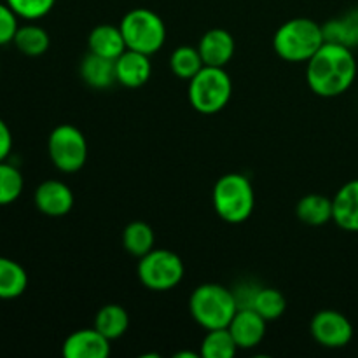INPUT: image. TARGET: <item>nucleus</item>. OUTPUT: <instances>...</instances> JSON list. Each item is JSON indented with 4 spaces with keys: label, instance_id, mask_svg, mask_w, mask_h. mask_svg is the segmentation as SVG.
Wrapping results in <instances>:
<instances>
[{
    "label": "nucleus",
    "instance_id": "f257e3e1",
    "mask_svg": "<svg viewBox=\"0 0 358 358\" xmlns=\"http://www.w3.org/2000/svg\"><path fill=\"white\" fill-rule=\"evenodd\" d=\"M357 59L352 48L325 42L306 62V83L315 94L334 98L355 83Z\"/></svg>",
    "mask_w": 358,
    "mask_h": 358
},
{
    "label": "nucleus",
    "instance_id": "f03ea898",
    "mask_svg": "<svg viewBox=\"0 0 358 358\" xmlns=\"http://www.w3.org/2000/svg\"><path fill=\"white\" fill-rule=\"evenodd\" d=\"M238 308L240 304L234 296V290H229L219 283H203L194 289L189 299L191 317L205 331L226 329L236 315Z\"/></svg>",
    "mask_w": 358,
    "mask_h": 358
},
{
    "label": "nucleus",
    "instance_id": "7ed1b4c3",
    "mask_svg": "<svg viewBox=\"0 0 358 358\" xmlns=\"http://www.w3.org/2000/svg\"><path fill=\"white\" fill-rule=\"evenodd\" d=\"M325 44L324 28L310 17L285 21L273 37V49L285 62L306 63Z\"/></svg>",
    "mask_w": 358,
    "mask_h": 358
},
{
    "label": "nucleus",
    "instance_id": "20e7f679",
    "mask_svg": "<svg viewBox=\"0 0 358 358\" xmlns=\"http://www.w3.org/2000/svg\"><path fill=\"white\" fill-rule=\"evenodd\" d=\"M212 201L220 219L229 224H241L250 219L254 212V187L245 175H222L213 185Z\"/></svg>",
    "mask_w": 358,
    "mask_h": 358
},
{
    "label": "nucleus",
    "instance_id": "39448f33",
    "mask_svg": "<svg viewBox=\"0 0 358 358\" xmlns=\"http://www.w3.org/2000/svg\"><path fill=\"white\" fill-rule=\"evenodd\" d=\"M233 83L222 66L205 65L189 80V103L196 112L205 115L217 114L231 100Z\"/></svg>",
    "mask_w": 358,
    "mask_h": 358
},
{
    "label": "nucleus",
    "instance_id": "423d86ee",
    "mask_svg": "<svg viewBox=\"0 0 358 358\" xmlns=\"http://www.w3.org/2000/svg\"><path fill=\"white\" fill-rule=\"evenodd\" d=\"M126 48L143 55H156L166 41V27L154 10L138 7L122 16L119 24Z\"/></svg>",
    "mask_w": 358,
    "mask_h": 358
},
{
    "label": "nucleus",
    "instance_id": "0eeeda50",
    "mask_svg": "<svg viewBox=\"0 0 358 358\" xmlns=\"http://www.w3.org/2000/svg\"><path fill=\"white\" fill-rule=\"evenodd\" d=\"M138 280L143 287L154 292L175 289L184 278V261L180 255L164 248H154L138 259Z\"/></svg>",
    "mask_w": 358,
    "mask_h": 358
},
{
    "label": "nucleus",
    "instance_id": "6e6552de",
    "mask_svg": "<svg viewBox=\"0 0 358 358\" xmlns=\"http://www.w3.org/2000/svg\"><path fill=\"white\" fill-rule=\"evenodd\" d=\"M48 152L59 171L76 173L87 159L86 136L72 124L56 126L48 138Z\"/></svg>",
    "mask_w": 358,
    "mask_h": 358
},
{
    "label": "nucleus",
    "instance_id": "1a4fd4ad",
    "mask_svg": "<svg viewBox=\"0 0 358 358\" xmlns=\"http://www.w3.org/2000/svg\"><path fill=\"white\" fill-rule=\"evenodd\" d=\"M311 336L325 348H345L353 339V325L343 313L322 310L311 318Z\"/></svg>",
    "mask_w": 358,
    "mask_h": 358
},
{
    "label": "nucleus",
    "instance_id": "9d476101",
    "mask_svg": "<svg viewBox=\"0 0 358 358\" xmlns=\"http://www.w3.org/2000/svg\"><path fill=\"white\" fill-rule=\"evenodd\" d=\"M62 353L65 358H107L110 355V339L96 329H80L63 341Z\"/></svg>",
    "mask_w": 358,
    "mask_h": 358
},
{
    "label": "nucleus",
    "instance_id": "9b49d317",
    "mask_svg": "<svg viewBox=\"0 0 358 358\" xmlns=\"http://www.w3.org/2000/svg\"><path fill=\"white\" fill-rule=\"evenodd\" d=\"M35 206L49 217H63L73 208V192L65 182L45 180L35 189Z\"/></svg>",
    "mask_w": 358,
    "mask_h": 358
},
{
    "label": "nucleus",
    "instance_id": "f8f14e48",
    "mask_svg": "<svg viewBox=\"0 0 358 358\" xmlns=\"http://www.w3.org/2000/svg\"><path fill=\"white\" fill-rule=\"evenodd\" d=\"M266 324L268 322L252 308H238L236 315L227 325V329H229L238 348L250 350L261 345V341L264 339Z\"/></svg>",
    "mask_w": 358,
    "mask_h": 358
},
{
    "label": "nucleus",
    "instance_id": "ddd939ff",
    "mask_svg": "<svg viewBox=\"0 0 358 358\" xmlns=\"http://www.w3.org/2000/svg\"><path fill=\"white\" fill-rule=\"evenodd\" d=\"M150 56L143 52L126 49L117 59H115V79L121 86L126 87H142L149 83L152 76V65Z\"/></svg>",
    "mask_w": 358,
    "mask_h": 358
},
{
    "label": "nucleus",
    "instance_id": "4468645a",
    "mask_svg": "<svg viewBox=\"0 0 358 358\" xmlns=\"http://www.w3.org/2000/svg\"><path fill=\"white\" fill-rule=\"evenodd\" d=\"M199 55H201L203 63L208 66H226L233 59L234 44L233 35L222 28H212L201 37L198 44Z\"/></svg>",
    "mask_w": 358,
    "mask_h": 358
},
{
    "label": "nucleus",
    "instance_id": "2eb2a0df",
    "mask_svg": "<svg viewBox=\"0 0 358 358\" xmlns=\"http://www.w3.org/2000/svg\"><path fill=\"white\" fill-rule=\"evenodd\" d=\"M332 220L341 229L358 233V178L350 180L332 199Z\"/></svg>",
    "mask_w": 358,
    "mask_h": 358
},
{
    "label": "nucleus",
    "instance_id": "dca6fc26",
    "mask_svg": "<svg viewBox=\"0 0 358 358\" xmlns=\"http://www.w3.org/2000/svg\"><path fill=\"white\" fill-rule=\"evenodd\" d=\"M87 48L93 55L103 56L108 59H117L128 49L121 28L114 27V24L94 27L87 37Z\"/></svg>",
    "mask_w": 358,
    "mask_h": 358
},
{
    "label": "nucleus",
    "instance_id": "f3484780",
    "mask_svg": "<svg viewBox=\"0 0 358 358\" xmlns=\"http://www.w3.org/2000/svg\"><path fill=\"white\" fill-rule=\"evenodd\" d=\"M80 77L87 86L94 90H105L117 83L115 79V59L103 58L90 52L80 63Z\"/></svg>",
    "mask_w": 358,
    "mask_h": 358
},
{
    "label": "nucleus",
    "instance_id": "a211bd4d",
    "mask_svg": "<svg viewBox=\"0 0 358 358\" xmlns=\"http://www.w3.org/2000/svg\"><path fill=\"white\" fill-rule=\"evenodd\" d=\"M322 28H324L325 42L355 48L358 45V7L346 13L345 16L327 21L322 24Z\"/></svg>",
    "mask_w": 358,
    "mask_h": 358
},
{
    "label": "nucleus",
    "instance_id": "6ab92c4d",
    "mask_svg": "<svg viewBox=\"0 0 358 358\" xmlns=\"http://www.w3.org/2000/svg\"><path fill=\"white\" fill-rule=\"evenodd\" d=\"M128 327L129 315L121 304H107V306L100 308V311L94 317V329L110 341L124 336Z\"/></svg>",
    "mask_w": 358,
    "mask_h": 358
},
{
    "label": "nucleus",
    "instance_id": "aec40b11",
    "mask_svg": "<svg viewBox=\"0 0 358 358\" xmlns=\"http://www.w3.org/2000/svg\"><path fill=\"white\" fill-rule=\"evenodd\" d=\"M154 243H156V234L154 229L143 220H135L129 222L122 231V245L124 250L133 257L140 259L150 250H154Z\"/></svg>",
    "mask_w": 358,
    "mask_h": 358
},
{
    "label": "nucleus",
    "instance_id": "412c9836",
    "mask_svg": "<svg viewBox=\"0 0 358 358\" xmlns=\"http://www.w3.org/2000/svg\"><path fill=\"white\" fill-rule=\"evenodd\" d=\"M297 219L308 226H324L332 220V199L322 194H306L297 203Z\"/></svg>",
    "mask_w": 358,
    "mask_h": 358
},
{
    "label": "nucleus",
    "instance_id": "4be33fe9",
    "mask_svg": "<svg viewBox=\"0 0 358 358\" xmlns=\"http://www.w3.org/2000/svg\"><path fill=\"white\" fill-rule=\"evenodd\" d=\"M28 287V275L21 264L7 257H0V299L20 297Z\"/></svg>",
    "mask_w": 358,
    "mask_h": 358
},
{
    "label": "nucleus",
    "instance_id": "5701e85b",
    "mask_svg": "<svg viewBox=\"0 0 358 358\" xmlns=\"http://www.w3.org/2000/svg\"><path fill=\"white\" fill-rule=\"evenodd\" d=\"M247 308H252V310L257 311L266 322H273L278 320L285 313L287 301L280 290L269 289V287H261V289L254 290L250 304Z\"/></svg>",
    "mask_w": 358,
    "mask_h": 358
},
{
    "label": "nucleus",
    "instance_id": "b1692460",
    "mask_svg": "<svg viewBox=\"0 0 358 358\" xmlns=\"http://www.w3.org/2000/svg\"><path fill=\"white\" fill-rule=\"evenodd\" d=\"M13 42L21 55L30 56V58L42 56L49 49L48 31L38 24H23L17 28Z\"/></svg>",
    "mask_w": 358,
    "mask_h": 358
},
{
    "label": "nucleus",
    "instance_id": "393cba45",
    "mask_svg": "<svg viewBox=\"0 0 358 358\" xmlns=\"http://www.w3.org/2000/svg\"><path fill=\"white\" fill-rule=\"evenodd\" d=\"M238 346L231 336L229 329H213L206 331L203 338L199 357L201 358H233L236 355Z\"/></svg>",
    "mask_w": 358,
    "mask_h": 358
},
{
    "label": "nucleus",
    "instance_id": "a878e982",
    "mask_svg": "<svg viewBox=\"0 0 358 358\" xmlns=\"http://www.w3.org/2000/svg\"><path fill=\"white\" fill-rule=\"evenodd\" d=\"M170 66L171 72L178 77V79L191 80L199 70L205 66L201 55H199L198 48L192 45H180L175 49L170 56Z\"/></svg>",
    "mask_w": 358,
    "mask_h": 358
},
{
    "label": "nucleus",
    "instance_id": "bb28decb",
    "mask_svg": "<svg viewBox=\"0 0 358 358\" xmlns=\"http://www.w3.org/2000/svg\"><path fill=\"white\" fill-rule=\"evenodd\" d=\"M23 192V175L13 164L0 161V206L10 205Z\"/></svg>",
    "mask_w": 358,
    "mask_h": 358
},
{
    "label": "nucleus",
    "instance_id": "cd10ccee",
    "mask_svg": "<svg viewBox=\"0 0 358 358\" xmlns=\"http://www.w3.org/2000/svg\"><path fill=\"white\" fill-rule=\"evenodd\" d=\"M6 2L20 17L35 21L51 13L56 0H6Z\"/></svg>",
    "mask_w": 358,
    "mask_h": 358
},
{
    "label": "nucleus",
    "instance_id": "c85d7f7f",
    "mask_svg": "<svg viewBox=\"0 0 358 358\" xmlns=\"http://www.w3.org/2000/svg\"><path fill=\"white\" fill-rule=\"evenodd\" d=\"M17 14L7 6V2H0V45H6L14 41L17 28Z\"/></svg>",
    "mask_w": 358,
    "mask_h": 358
},
{
    "label": "nucleus",
    "instance_id": "c756f323",
    "mask_svg": "<svg viewBox=\"0 0 358 358\" xmlns=\"http://www.w3.org/2000/svg\"><path fill=\"white\" fill-rule=\"evenodd\" d=\"M10 149H13V135H10V129L6 124V121L0 119V161L7 159Z\"/></svg>",
    "mask_w": 358,
    "mask_h": 358
}]
</instances>
